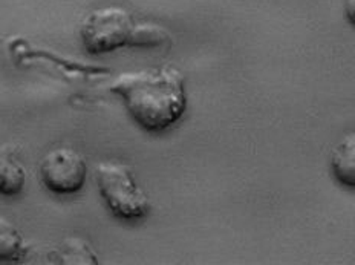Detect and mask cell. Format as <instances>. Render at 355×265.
Wrapping results in <instances>:
<instances>
[{
	"label": "cell",
	"instance_id": "obj_1",
	"mask_svg": "<svg viewBox=\"0 0 355 265\" xmlns=\"http://www.w3.org/2000/svg\"><path fill=\"white\" fill-rule=\"evenodd\" d=\"M110 91L120 95L133 121L153 134L172 128L187 109L186 78L170 65L120 74Z\"/></svg>",
	"mask_w": 355,
	"mask_h": 265
},
{
	"label": "cell",
	"instance_id": "obj_2",
	"mask_svg": "<svg viewBox=\"0 0 355 265\" xmlns=\"http://www.w3.org/2000/svg\"><path fill=\"white\" fill-rule=\"evenodd\" d=\"M100 195L118 219H143L152 209L149 196L138 186L132 169L116 161H103L95 167Z\"/></svg>",
	"mask_w": 355,
	"mask_h": 265
},
{
	"label": "cell",
	"instance_id": "obj_3",
	"mask_svg": "<svg viewBox=\"0 0 355 265\" xmlns=\"http://www.w3.org/2000/svg\"><path fill=\"white\" fill-rule=\"evenodd\" d=\"M135 24L132 12L123 6L110 5L97 8L81 22V45L94 55L114 53L129 46Z\"/></svg>",
	"mask_w": 355,
	"mask_h": 265
},
{
	"label": "cell",
	"instance_id": "obj_4",
	"mask_svg": "<svg viewBox=\"0 0 355 265\" xmlns=\"http://www.w3.org/2000/svg\"><path fill=\"white\" fill-rule=\"evenodd\" d=\"M40 180L57 195H72L83 189L87 178L85 157L71 147L49 151L40 161Z\"/></svg>",
	"mask_w": 355,
	"mask_h": 265
},
{
	"label": "cell",
	"instance_id": "obj_5",
	"mask_svg": "<svg viewBox=\"0 0 355 265\" xmlns=\"http://www.w3.org/2000/svg\"><path fill=\"white\" fill-rule=\"evenodd\" d=\"M26 182V171L12 146L0 147V195L16 196Z\"/></svg>",
	"mask_w": 355,
	"mask_h": 265
},
{
	"label": "cell",
	"instance_id": "obj_6",
	"mask_svg": "<svg viewBox=\"0 0 355 265\" xmlns=\"http://www.w3.org/2000/svg\"><path fill=\"white\" fill-rule=\"evenodd\" d=\"M331 172L345 187L355 186V135H346L331 152Z\"/></svg>",
	"mask_w": 355,
	"mask_h": 265
},
{
	"label": "cell",
	"instance_id": "obj_7",
	"mask_svg": "<svg viewBox=\"0 0 355 265\" xmlns=\"http://www.w3.org/2000/svg\"><path fill=\"white\" fill-rule=\"evenodd\" d=\"M25 252L26 244L20 230L8 218L0 216V261H19Z\"/></svg>",
	"mask_w": 355,
	"mask_h": 265
},
{
	"label": "cell",
	"instance_id": "obj_8",
	"mask_svg": "<svg viewBox=\"0 0 355 265\" xmlns=\"http://www.w3.org/2000/svg\"><path fill=\"white\" fill-rule=\"evenodd\" d=\"M172 37L166 28L157 24H135L130 37V48H159L168 45Z\"/></svg>",
	"mask_w": 355,
	"mask_h": 265
},
{
	"label": "cell",
	"instance_id": "obj_9",
	"mask_svg": "<svg viewBox=\"0 0 355 265\" xmlns=\"http://www.w3.org/2000/svg\"><path fill=\"white\" fill-rule=\"evenodd\" d=\"M57 257L63 264H98L91 246L80 238H68L57 250Z\"/></svg>",
	"mask_w": 355,
	"mask_h": 265
}]
</instances>
